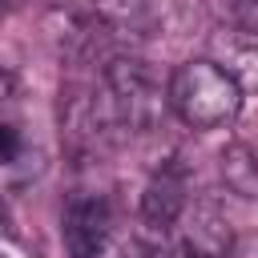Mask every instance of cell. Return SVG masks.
<instances>
[{
    "label": "cell",
    "mask_w": 258,
    "mask_h": 258,
    "mask_svg": "<svg viewBox=\"0 0 258 258\" xmlns=\"http://www.w3.org/2000/svg\"><path fill=\"white\" fill-rule=\"evenodd\" d=\"M169 109L189 129H222L242 109V89L218 60H185L165 81Z\"/></svg>",
    "instance_id": "cell-1"
},
{
    "label": "cell",
    "mask_w": 258,
    "mask_h": 258,
    "mask_svg": "<svg viewBox=\"0 0 258 258\" xmlns=\"http://www.w3.org/2000/svg\"><path fill=\"white\" fill-rule=\"evenodd\" d=\"M105 89H109V105H113L117 121L133 133L157 129V121L169 109L161 77L141 56H113L105 64Z\"/></svg>",
    "instance_id": "cell-2"
},
{
    "label": "cell",
    "mask_w": 258,
    "mask_h": 258,
    "mask_svg": "<svg viewBox=\"0 0 258 258\" xmlns=\"http://www.w3.org/2000/svg\"><path fill=\"white\" fill-rule=\"evenodd\" d=\"M109 206L97 194H73L60 218V234H64V250L69 258H105L109 250Z\"/></svg>",
    "instance_id": "cell-3"
},
{
    "label": "cell",
    "mask_w": 258,
    "mask_h": 258,
    "mask_svg": "<svg viewBox=\"0 0 258 258\" xmlns=\"http://www.w3.org/2000/svg\"><path fill=\"white\" fill-rule=\"evenodd\" d=\"M185 194H189L185 165H181V161L161 165V169L149 177L145 194H141V218H145L149 226H157V230L173 226V222L181 218V210H185Z\"/></svg>",
    "instance_id": "cell-4"
},
{
    "label": "cell",
    "mask_w": 258,
    "mask_h": 258,
    "mask_svg": "<svg viewBox=\"0 0 258 258\" xmlns=\"http://www.w3.org/2000/svg\"><path fill=\"white\" fill-rule=\"evenodd\" d=\"M222 181L242 198H258V157L250 145L234 141L222 149Z\"/></svg>",
    "instance_id": "cell-5"
},
{
    "label": "cell",
    "mask_w": 258,
    "mask_h": 258,
    "mask_svg": "<svg viewBox=\"0 0 258 258\" xmlns=\"http://www.w3.org/2000/svg\"><path fill=\"white\" fill-rule=\"evenodd\" d=\"M222 69L234 77V85H238L242 93H254V89H258V40L242 36V44H230Z\"/></svg>",
    "instance_id": "cell-6"
},
{
    "label": "cell",
    "mask_w": 258,
    "mask_h": 258,
    "mask_svg": "<svg viewBox=\"0 0 258 258\" xmlns=\"http://www.w3.org/2000/svg\"><path fill=\"white\" fill-rule=\"evenodd\" d=\"M226 8H230V20H234L238 36L258 40V0H226Z\"/></svg>",
    "instance_id": "cell-7"
},
{
    "label": "cell",
    "mask_w": 258,
    "mask_h": 258,
    "mask_svg": "<svg viewBox=\"0 0 258 258\" xmlns=\"http://www.w3.org/2000/svg\"><path fill=\"white\" fill-rule=\"evenodd\" d=\"M16 157H20V129L8 125V121H0V165H8Z\"/></svg>",
    "instance_id": "cell-8"
},
{
    "label": "cell",
    "mask_w": 258,
    "mask_h": 258,
    "mask_svg": "<svg viewBox=\"0 0 258 258\" xmlns=\"http://www.w3.org/2000/svg\"><path fill=\"white\" fill-rule=\"evenodd\" d=\"M121 258H157V250H153V246H145V242H129Z\"/></svg>",
    "instance_id": "cell-9"
},
{
    "label": "cell",
    "mask_w": 258,
    "mask_h": 258,
    "mask_svg": "<svg viewBox=\"0 0 258 258\" xmlns=\"http://www.w3.org/2000/svg\"><path fill=\"white\" fill-rule=\"evenodd\" d=\"M8 97H12V73H8V69H0V105H4Z\"/></svg>",
    "instance_id": "cell-10"
},
{
    "label": "cell",
    "mask_w": 258,
    "mask_h": 258,
    "mask_svg": "<svg viewBox=\"0 0 258 258\" xmlns=\"http://www.w3.org/2000/svg\"><path fill=\"white\" fill-rule=\"evenodd\" d=\"M0 218H8V210H4V202H0Z\"/></svg>",
    "instance_id": "cell-11"
},
{
    "label": "cell",
    "mask_w": 258,
    "mask_h": 258,
    "mask_svg": "<svg viewBox=\"0 0 258 258\" xmlns=\"http://www.w3.org/2000/svg\"><path fill=\"white\" fill-rule=\"evenodd\" d=\"M0 258H4V254H0Z\"/></svg>",
    "instance_id": "cell-12"
}]
</instances>
